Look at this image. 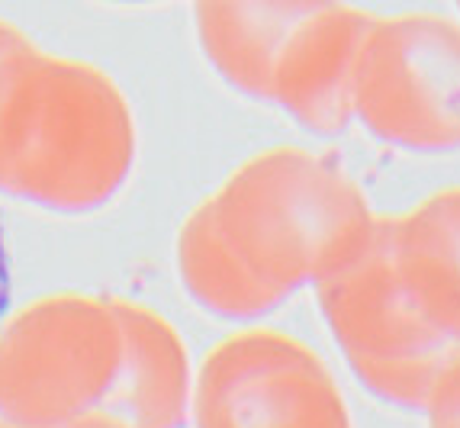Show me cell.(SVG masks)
Listing matches in <instances>:
<instances>
[{"instance_id": "8992f818", "label": "cell", "mask_w": 460, "mask_h": 428, "mask_svg": "<svg viewBox=\"0 0 460 428\" xmlns=\"http://www.w3.org/2000/svg\"><path fill=\"white\" fill-rule=\"evenodd\" d=\"M126 358L113 387L77 428H181L190 415L193 374L168 322L123 306Z\"/></svg>"}, {"instance_id": "7a4b0ae2", "label": "cell", "mask_w": 460, "mask_h": 428, "mask_svg": "<svg viewBox=\"0 0 460 428\" xmlns=\"http://www.w3.org/2000/svg\"><path fill=\"white\" fill-rule=\"evenodd\" d=\"M319 309L351 374L386 406L422 413L438 374L460 344L435 332L409 303L393 252V216L376 219L361 252L315 287Z\"/></svg>"}, {"instance_id": "ba28073f", "label": "cell", "mask_w": 460, "mask_h": 428, "mask_svg": "<svg viewBox=\"0 0 460 428\" xmlns=\"http://www.w3.org/2000/svg\"><path fill=\"white\" fill-rule=\"evenodd\" d=\"M393 252L415 313L460 344V187L393 216Z\"/></svg>"}, {"instance_id": "3957f363", "label": "cell", "mask_w": 460, "mask_h": 428, "mask_svg": "<svg viewBox=\"0 0 460 428\" xmlns=\"http://www.w3.org/2000/svg\"><path fill=\"white\" fill-rule=\"evenodd\" d=\"M351 107L354 122L393 148L460 152V26L435 13L370 16Z\"/></svg>"}, {"instance_id": "5b68a950", "label": "cell", "mask_w": 460, "mask_h": 428, "mask_svg": "<svg viewBox=\"0 0 460 428\" xmlns=\"http://www.w3.org/2000/svg\"><path fill=\"white\" fill-rule=\"evenodd\" d=\"M370 16L335 0L303 20L270 71L268 103L313 136L345 132L354 122V65Z\"/></svg>"}, {"instance_id": "9c48e42d", "label": "cell", "mask_w": 460, "mask_h": 428, "mask_svg": "<svg viewBox=\"0 0 460 428\" xmlns=\"http://www.w3.org/2000/svg\"><path fill=\"white\" fill-rule=\"evenodd\" d=\"M177 271L193 303L219 319L252 322L284 306L232 252L207 203H199L181 226Z\"/></svg>"}, {"instance_id": "6da1fadb", "label": "cell", "mask_w": 460, "mask_h": 428, "mask_svg": "<svg viewBox=\"0 0 460 428\" xmlns=\"http://www.w3.org/2000/svg\"><path fill=\"white\" fill-rule=\"evenodd\" d=\"M203 203L232 252L280 303L338 274L380 219L335 161L303 148L254 155Z\"/></svg>"}, {"instance_id": "8fae6325", "label": "cell", "mask_w": 460, "mask_h": 428, "mask_svg": "<svg viewBox=\"0 0 460 428\" xmlns=\"http://www.w3.org/2000/svg\"><path fill=\"white\" fill-rule=\"evenodd\" d=\"M10 303V264H7V248H4V238H0V319L7 313Z\"/></svg>"}, {"instance_id": "52a82bcc", "label": "cell", "mask_w": 460, "mask_h": 428, "mask_svg": "<svg viewBox=\"0 0 460 428\" xmlns=\"http://www.w3.org/2000/svg\"><path fill=\"white\" fill-rule=\"evenodd\" d=\"M329 4L335 0H193L199 49L232 91L268 103L287 39Z\"/></svg>"}, {"instance_id": "7c38bea8", "label": "cell", "mask_w": 460, "mask_h": 428, "mask_svg": "<svg viewBox=\"0 0 460 428\" xmlns=\"http://www.w3.org/2000/svg\"><path fill=\"white\" fill-rule=\"evenodd\" d=\"M457 7H460V0H457Z\"/></svg>"}, {"instance_id": "30bf717a", "label": "cell", "mask_w": 460, "mask_h": 428, "mask_svg": "<svg viewBox=\"0 0 460 428\" xmlns=\"http://www.w3.org/2000/svg\"><path fill=\"white\" fill-rule=\"evenodd\" d=\"M429 428H460V352L445 364L425 399Z\"/></svg>"}, {"instance_id": "277c9868", "label": "cell", "mask_w": 460, "mask_h": 428, "mask_svg": "<svg viewBox=\"0 0 460 428\" xmlns=\"http://www.w3.org/2000/svg\"><path fill=\"white\" fill-rule=\"evenodd\" d=\"M190 415L193 428H354L323 358L270 329L235 332L203 358Z\"/></svg>"}]
</instances>
